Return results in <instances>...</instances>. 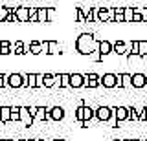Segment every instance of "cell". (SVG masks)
Listing matches in <instances>:
<instances>
[{
    "mask_svg": "<svg viewBox=\"0 0 147 141\" xmlns=\"http://www.w3.org/2000/svg\"><path fill=\"white\" fill-rule=\"evenodd\" d=\"M98 42L99 40H96L92 33H81L76 39V51L81 55H90L94 49H98Z\"/></svg>",
    "mask_w": 147,
    "mask_h": 141,
    "instance_id": "1",
    "label": "cell"
},
{
    "mask_svg": "<svg viewBox=\"0 0 147 141\" xmlns=\"http://www.w3.org/2000/svg\"><path fill=\"white\" fill-rule=\"evenodd\" d=\"M96 119L99 123H107L110 121V117H112V106H107V104H101V106L96 108Z\"/></svg>",
    "mask_w": 147,
    "mask_h": 141,
    "instance_id": "2",
    "label": "cell"
},
{
    "mask_svg": "<svg viewBox=\"0 0 147 141\" xmlns=\"http://www.w3.org/2000/svg\"><path fill=\"white\" fill-rule=\"evenodd\" d=\"M96 22H114V7H98Z\"/></svg>",
    "mask_w": 147,
    "mask_h": 141,
    "instance_id": "3",
    "label": "cell"
},
{
    "mask_svg": "<svg viewBox=\"0 0 147 141\" xmlns=\"http://www.w3.org/2000/svg\"><path fill=\"white\" fill-rule=\"evenodd\" d=\"M112 117L119 123L129 121V106H112Z\"/></svg>",
    "mask_w": 147,
    "mask_h": 141,
    "instance_id": "4",
    "label": "cell"
},
{
    "mask_svg": "<svg viewBox=\"0 0 147 141\" xmlns=\"http://www.w3.org/2000/svg\"><path fill=\"white\" fill-rule=\"evenodd\" d=\"M85 86H86V88H90V90H94V88H98V86H101V75L94 74V72L86 74V75H85Z\"/></svg>",
    "mask_w": 147,
    "mask_h": 141,
    "instance_id": "5",
    "label": "cell"
},
{
    "mask_svg": "<svg viewBox=\"0 0 147 141\" xmlns=\"http://www.w3.org/2000/svg\"><path fill=\"white\" fill-rule=\"evenodd\" d=\"M6 83L9 88L17 90V88H22V74H9L6 75Z\"/></svg>",
    "mask_w": 147,
    "mask_h": 141,
    "instance_id": "6",
    "label": "cell"
},
{
    "mask_svg": "<svg viewBox=\"0 0 147 141\" xmlns=\"http://www.w3.org/2000/svg\"><path fill=\"white\" fill-rule=\"evenodd\" d=\"M48 112H50V121H55V123L63 121L64 114H66L63 106H52V108H48Z\"/></svg>",
    "mask_w": 147,
    "mask_h": 141,
    "instance_id": "7",
    "label": "cell"
},
{
    "mask_svg": "<svg viewBox=\"0 0 147 141\" xmlns=\"http://www.w3.org/2000/svg\"><path fill=\"white\" fill-rule=\"evenodd\" d=\"M98 51H99V55L101 57H107L112 53V42L107 39H103V40H99L98 42Z\"/></svg>",
    "mask_w": 147,
    "mask_h": 141,
    "instance_id": "8",
    "label": "cell"
},
{
    "mask_svg": "<svg viewBox=\"0 0 147 141\" xmlns=\"http://www.w3.org/2000/svg\"><path fill=\"white\" fill-rule=\"evenodd\" d=\"M85 86V75L83 74H70V88L79 90Z\"/></svg>",
    "mask_w": 147,
    "mask_h": 141,
    "instance_id": "9",
    "label": "cell"
},
{
    "mask_svg": "<svg viewBox=\"0 0 147 141\" xmlns=\"http://www.w3.org/2000/svg\"><path fill=\"white\" fill-rule=\"evenodd\" d=\"M15 19L17 22H20V24H24V22H28V19H30V7H15Z\"/></svg>",
    "mask_w": 147,
    "mask_h": 141,
    "instance_id": "10",
    "label": "cell"
},
{
    "mask_svg": "<svg viewBox=\"0 0 147 141\" xmlns=\"http://www.w3.org/2000/svg\"><path fill=\"white\" fill-rule=\"evenodd\" d=\"M147 86V75L145 74H132V88H145Z\"/></svg>",
    "mask_w": 147,
    "mask_h": 141,
    "instance_id": "11",
    "label": "cell"
},
{
    "mask_svg": "<svg viewBox=\"0 0 147 141\" xmlns=\"http://www.w3.org/2000/svg\"><path fill=\"white\" fill-rule=\"evenodd\" d=\"M101 86L103 88H116V74L101 75Z\"/></svg>",
    "mask_w": 147,
    "mask_h": 141,
    "instance_id": "12",
    "label": "cell"
},
{
    "mask_svg": "<svg viewBox=\"0 0 147 141\" xmlns=\"http://www.w3.org/2000/svg\"><path fill=\"white\" fill-rule=\"evenodd\" d=\"M18 114H20V123H24L26 126H31L33 117H31V114H30V110H28V106H20Z\"/></svg>",
    "mask_w": 147,
    "mask_h": 141,
    "instance_id": "13",
    "label": "cell"
},
{
    "mask_svg": "<svg viewBox=\"0 0 147 141\" xmlns=\"http://www.w3.org/2000/svg\"><path fill=\"white\" fill-rule=\"evenodd\" d=\"M35 121H50V112L46 106H39L37 108V114L33 116V123Z\"/></svg>",
    "mask_w": 147,
    "mask_h": 141,
    "instance_id": "14",
    "label": "cell"
},
{
    "mask_svg": "<svg viewBox=\"0 0 147 141\" xmlns=\"http://www.w3.org/2000/svg\"><path fill=\"white\" fill-rule=\"evenodd\" d=\"M96 116V108H92L90 104H83V123H90Z\"/></svg>",
    "mask_w": 147,
    "mask_h": 141,
    "instance_id": "15",
    "label": "cell"
},
{
    "mask_svg": "<svg viewBox=\"0 0 147 141\" xmlns=\"http://www.w3.org/2000/svg\"><path fill=\"white\" fill-rule=\"evenodd\" d=\"M59 84V74H44V88H53Z\"/></svg>",
    "mask_w": 147,
    "mask_h": 141,
    "instance_id": "16",
    "label": "cell"
},
{
    "mask_svg": "<svg viewBox=\"0 0 147 141\" xmlns=\"http://www.w3.org/2000/svg\"><path fill=\"white\" fill-rule=\"evenodd\" d=\"M112 53H116V55H127V44L123 42V40H116V42L112 44Z\"/></svg>",
    "mask_w": 147,
    "mask_h": 141,
    "instance_id": "17",
    "label": "cell"
},
{
    "mask_svg": "<svg viewBox=\"0 0 147 141\" xmlns=\"http://www.w3.org/2000/svg\"><path fill=\"white\" fill-rule=\"evenodd\" d=\"M11 121V106H0V123Z\"/></svg>",
    "mask_w": 147,
    "mask_h": 141,
    "instance_id": "18",
    "label": "cell"
},
{
    "mask_svg": "<svg viewBox=\"0 0 147 141\" xmlns=\"http://www.w3.org/2000/svg\"><path fill=\"white\" fill-rule=\"evenodd\" d=\"M37 22L40 24L48 22V7H37Z\"/></svg>",
    "mask_w": 147,
    "mask_h": 141,
    "instance_id": "19",
    "label": "cell"
},
{
    "mask_svg": "<svg viewBox=\"0 0 147 141\" xmlns=\"http://www.w3.org/2000/svg\"><path fill=\"white\" fill-rule=\"evenodd\" d=\"M11 51H15V55H24V53H26L24 40H17L15 44H11Z\"/></svg>",
    "mask_w": 147,
    "mask_h": 141,
    "instance_id": "20",
    "label": "cell"
},
{
    "mask_svg": "<svg viewBox=\"0 0 147 141\" xmlns=\"http://www.w3.org/2000/svg\"><path fill=\"white\" fill-rule=\"evenodd\" d=\"M57 53H61V46H59V42H57V40H50L48 55H57Z\"/></svg>",
    "mask_w": 147,
    "mask_h": 141,
    "instance_id": "21",
    "label": "cell"
},
{
    "mask_svg": "<svg viewBox=\"0 0 147 141\" xmlns=\"http://www.w3.org/2000/svg\"><path fill=\"white\" fill-rule=\"evenodd\" d=\"M30 53L31 55H40L42 49H40V40H31L30 42Z\"/></svg>",
    "mask_w": 147,
    "mask_h": 141,
    "instance_id": "22",
    "label": "cell"
},
{
    "mask_svg": "<svg viewBox=\"0 0 147 141\" xmlns=\"http://www.w3.org/2000/svg\"><path fill=\"white\" fill-rule=\"evenodd\" d=\"M59 86L70 88V74H59Z\"/></svg>",
    "mask_w": 147,
    "mask_h": 141,
    "instance_id": "23",
    "label": "cell"
},
{
    "mask_svg": "<svg viewBox=\"0 0 147 141\" xmlns=\"http://www.w3.org/2000/svg\"><path fill=\"white\" fill-rule=\"evenodd\" d=\"M9 53H11V42L0 40V55H9Z\"/></svg>",
    "mask_w": 147,
    "mask_h": 141,
    "instance_id": "24",
    "label": "cell"
},
{
    "mask_svg": "<svg viewBox=\"0 0 147 141\" xmlns=\"http://www.w3.org/2000/svg\"><path fill=\"white\" fill-rule=\"evenodd\" d=\"M121 88H132V75L121 74Z\"/></svg>",
    "mask_w": 147,
    "mask_h": 141,
    "instance_id": "25",
    "label": "cell"
},
{
    "mask_svg": "<svg viewBox=\"0 0 147 141\" xmlns=\"http://www.w3.org/2000/svg\"><path fill=\"white\" fill-rule=\"evenodd\" d=\"M114 22L118 24H123V7H114Z\"/></svg>",
    "mask_w": 147,
    "mask_h": 141,
    "instance_id": "26",
    "label": "cell"
},
{
    "mask_svg": "<svg viewBox=\"0 0 147 141\" xmlns=\"http://www.w3.org/2000/svg\"><path fill=\"white\" fill-rule=\"evenodd\" d=\"M142 57L140 53H129L127 55V61H129V64H138V62H142Z\"/></svg>",
    "mask_w": 147,
    "mask_h": 141,
    "instance_id": "27",
    "label": "cell"
},
{
    "mask_svg": "<svg viewBox=\"0 0 147 141\" xmlns=\"http://www.w3.org/2000/svg\"><path fill=\"white\" fill-rule=\"evenodd\" d=\"M132 13H134V7H123V20L127 22H132Z\"/></svg>",
    "mask_w": 147,
    "mask_h": 141,
    "instance_id": "28",
    "label": "cell"
},
{
    "mask_svg": "<svg viewBox=\"0 0 147 141\" xmlns=\"http://www.w3.org/2000/svg\"><path fill=\"white\" fill-rule=\"evenodd\" d=\"M138 53L142 57H147V40H138Z\"/></svg>",
    "mask_w": 147,
    "mask_h": 141,
    "instance_id": "29",
    "label": "cell"
},
{
    "mask_svg": "<svg viewBox=\"0 0 147 141\" xmlns=\"http://www.w3.org/2000/svg\"><path fill=\"white\" fill-rule=\"evenodd\" d=\"M18 110H20V106H11V121H20V114H18Z\"/></svg>",
    "mask_w": 147,
    "mask_h": 141,
    "instance_id": "30",
    "label": "cell"
},
{
    "mask_svg": "<svg viewBox=\"0 0 147 141\" xmlns=\"http://www.w3.org/2000/svg\"><path fill=\"white\" fill-rule=\"evenodd\" d=\"M9 13H11L9 7H0V22H6L7 17H9Z\"/></svg>",
    "mask_w": 147,
    "mask_h": 141,
    "instance_id": "31",
    "label": "cell"
},
{
    "mask_svg": "<svg viewBox=\"0 0 147 141\" xmlns=\"http://www.w3.org/2000/svg\"><path fill=\"white\" fill-rule=\"evenodd\" d=\"M132 22L134 24H138V22H144V19H142V13L138 7H134V13H132Z\"/></svg>",
    "mask_w": 147,
    "mask_h": 141,
    "instance_id": "32",
    "label": "cell"
},
{
    "mask_svg": "<svg viewBox=\"0 0 147 141\" xmlns=\"http://www.w3.org/2000/svg\"><path fill=\"white\" fill-rule=\"evenodd\" d=\"M35 88H44V75L37 74V81H35Z\"/></svg>",
    "mask_w": 147,
    "mask_h": 141,
    "instance_id": "33",
    "label": "cell"
},
{
    "mask_svg": "<svg viewBox=\"0 0 147 141\" xmlns=\"http://www.w3.org/2000/svg\"><path fill=\"white\" fill-rule=\"evenodd\" d=\"M28 22H37V7H30V19H28Z\"/></svg>",
    "mask_w": 147,
    "mask_h": 141,
    "instance_id": "34",
    "label": "cell"
},
{
    "mask_svg": "<svg viewBox=\"0 0 147 141\" xmlns=\"http://www.w3.org/2000/svg\"><path fill=\"white\" fill-rule=\"evenodd\" d=\"M76 119L77 121H83V104L76 108Z\"/></svg>",
    "mask_w": 147,
    "mask_h": 141,
    "instance_id": "35",
    "label": "cell"
},
{
    "mask_svg": "<svg viewBox=\"0 0 147 141\" xmlns=\"http://www.w3.org/2000/svg\"><path fill=\"white\" fill-rule=\"evenodd\" d=\"M48 44H50V40H40V49H42V53H46V55H48Z\"/></svg>",
    "mask_w": 147,
    "mask_h": 141,
    "instance_id": "36",
    "label": "cell"
},
{
    "mask_svg": "<svg viewBox=\"0 0 147 141\" xmlns=\"http://www.w3.org/2000/svg\"><path fill=\"white\" fill-rule=\"evenodd\" d=\"M53 17H55V9H53V7H48V22L52 20Z\"/></svg>",
    "mask_w": 147,
    "mask_h": 141,
    "instance_id": "37",
    "label": "cell"
},
{
    "mask_svg": "<svg viewBox=\"0 0 147 141\" xmlns=\"http://www.w3.org/2000/svg\"><path fill=\"white\" fill-rule=\"evenodd\" d=\"M4 86H7V83H6V75L0 74V88H4Z\"/></svg>",
    "mask_w": 147,
    "mask_h": 141,
    "instance_id": "38",
    "label": "cell"
},
{
    "mask_svg": "<svg viewBox=\"0 0 147 141\" xmlns=\"http://www.w3.org/2000/svg\"><path fill=\"white\" fill-rule=\"evenodd\" d=\"M116 88H121V74H116Z\"/></svg>",
    "mask_w": 147,
    "mask_h": 141,
    "instance_id": "39",
    "label": "cell"
},
{
    "mask_svg": "<svg viewBox=\"0 0 147 141\" xmlns=\"http://www.w3.org/2000/svg\"><path fill=\"white\" fill-rule=\"evenodd\" d=\"M37 108H39V106H28V110H30V114H31V117H33L35 114H37Z\"/></svg>",
    "mask_w": 147,
    "mask_h": 141,
    "instance_id": "40",
    "label": "cell"
},
{
    "mask_svg": "<svg viewBox=\"0 0 147 141\" xmlns=\"http://www.w3.org/2000/svg\"><path fill=\"white\" fill-rule=\"evenodd\" d=\"M144 116H145V121H147V106L144 108Z\"/></svg>",
    "mask_w": 147,
    "mask_h": 141,
    "instance_id": "41",
    "label": "cell"
},
{
    "mask_svg": "<svg viewBox=\"0 0 147 141\" xmlns=\"http://www.w3.org/2000/svg\"><path fill=\"white\" fill-rule=\"evenodd\" d=\"M127 141H138V139H134V138H131V139H127Z\"/></svg>",
    "mask_w": 147,
    "mask_h": 141,
    "instance_id": "42",
    "label": "cell"
},
{
    "mask_svg": "<svg viewBox=\"0 0 147 141\" xmlns=\"http://www.w3.org/2000/svg\"><path fill=\"white\" fill-rule=\"evenodd\" d=\"M112 141H127V139H112Z\"/></svg>",
    "mask_w": 147,
    "mask_h": 141,
    "instance_id": "43",
    "label": "cell"
},
{
    "mask_svg": "<svg viewBox=\"0 0 147 141\" xmlns=\"http://www.w3.org/2000/svg\"><path fill=\"white\" fill-rule=\"evenodd\" d=\"M33 141H46V139H33Z\"/></svg>",
    "mask_w": 147,
    "mask_h": 141,
    "instance_id": "44",
    "label": "cell"
},
{
    "mask_svg": "<svg viewBox=\"0 0 147 141\" xmlns=\"http://www.w3.org/2000/svg\"><path fill=\"white\" fill-rule=\"evenodd\" d=\"M22 141H33V139H22Z\"/></svg>",
    "mask_w": 147,
    "mask_h": 141,
    "instance_id": "45",
    "label": "cell"
},
{
    "mask_svg": "<svg viewBox=\"0 0 147 141\" xmlns=\"http://www.w3.org/2000/svg\"><path fill=\"white\" fill-rule=\"evenodd\" d=\"M0 141H9V139H0Z\"/></svg>",
    "mask_w": 147,
    "mask_h": 141,
    "instance_id": "46",
    "label": "cell"
},
{
    "mask_svg": "<svg viewBox=\"0 0 147 141\" xmlns=\"http://www.w3.org/2000/svg\"><path fill=\"white\" fill-rule=\"evenodd\" d=\"M138 141H145V139H138Z\"/></svg>",
    "mask_w": 147,
    "mask_h": 141,
    "instance_id": "47",
    "label": "cell"
},
{
    "mask_svg": "<svg viewBox=\"0 0 147 141\" xmlns=\"http://www.w3.org/2000/svg\"><path fill=\"white\" fill-rule=\"evenodd\" d=\"M9 141H13V139H9Z\"/></svg>",
    "mask_w": 147,
    "mask_h": 141,
    "instance_id": "48",
    "label": "cell"
},
{
    "mask_svg": "<svg viewBox=\"0 0 147 141\" xmlns=\"http://www.w3.org/2000/svg\"><path fill=\"white\" fill-rule=\"evenodd\" d=\"M46 141H50V139H46Z\"/></svg>",
    "mask_w": 147,
    "mask_h": 141,
    "instance_id": "49",
    "label": "cell"
},
{
    "mask_svg": "<svg viewBox=\"0 0 147 141\" xmlns=\"http://www.w3.org/2000/svg\"><path fill=\"white\" fill-rule=\"evenodd\" d=\"M145 22H147V19H145Z\"/></svg>",
    "mask_w": 147,
    "mask_h": 141,
    "instance_id": "50",
    "label": "cell"
},
{
    "mask_svg": "<svg viewBox=\"0 0 147 141\" xmlns=\"http://www.w3.org/2000/svg\"><path fill=\"white\" fill-rule=\"evenodd\" d=\"M145 141H147V139H145Z\"/></svg>",
    "mask_w": 147,
    "mask_h": 141,
    "instance_id": "51",
    "label": "cell"
}]
</instances>
